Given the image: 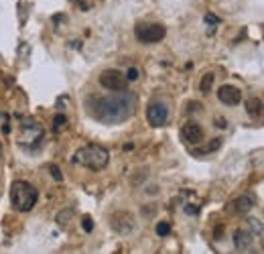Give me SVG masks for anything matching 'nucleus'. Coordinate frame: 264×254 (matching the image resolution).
I'll list each match as a JSON object with an SVG mask.
<instances>
[{"label":"nucleus","instance_id":"nucleus-1","mask_svg":"<svg viewBox=\"0 0 264 254\" xmlns=\"http://www.w3.org/2000/svg\"><path fill=\"white\" fill-rule=\"evenodd\" d=\"M136 110V98L128 91H112V96H91L88 100V112L100 122L120 124L128 120Z\"/></svg>","mask_w":264,"mask_h":254},{"label":"nucleus","instance_id":"nucleus-2","mask_svg":"<svg viewBox=\"0 0 264 254\" xmlns=\"http://www.w3.org/2000/svg\"><path fill=\"white\" fill-rule=\"evenodd\" d=\"M71 161L75 165L88 167L91 171H102V169H106V165H108L110 153L106 151L104 146H100V145H88V146L79 148V151L71 157Z\"/></svg>","mask_w":264,"mask_h":254},{"label":"nucleus","instance_id":"nucleus-3","mask_svg":"<svg viewBox=\"0 0 264 254\" xmlns=\"http://www.w3.org/2000/svg\"><path fill=\"white\" fill-rule=\"evenodd\" d=\"M39 200V191L35 189V185H31L29 181H15L10 185V201H13V207L17 212L25 214V212H31L35 207Z\"/></svg>","mask_w":264,"mask_h":254},{"label":"nucleus","instance_id":"nucleus-4","mask_svg":"<svg viewBox=\"0 0 264 254\" xmlns=\"http://www.w3.org/2000/svg\"><path fill=\"white\" fill-rule=\"evenodd\" d=\"M167 29L158 22H139L134 27V37L144 45H153V43H160L165 39Z\"/></svg>","mask_w":264,"mask_h":254},{"label":"nucleus","instance_id":"nucleus-5","mask_svg":"<svg viewBox=\"0 0 264 254\" xmlns=\"http://www.w3.org/2000/svg\"><path fill=\"white\" fill-rule=\"evenodd\" d=\"M98 82L108 91H126L128 90V79H126V75L122 72H118V69H106V72H102Z\"/></svg>","mask_w":264,"mask_h":254},{"label":"nucleus","instance_id":"nucleus-6","mask_svg":"<svg viewBox=\"0 0 264 254\" xmlns=\"http://www.w3.org/2000/svg\"><path fill=\"white\" fill-rule=\"evenodd\" d=\"M110 228L116 234L128 236L136 230V218L130 212H114L110 216Z\"/></svg>","mask_w":264,"mask_h":254},{"label":"nucleus","instance_id":"nucleus-7","mask_svg":"<svg viewBox=\"0 0 264 254\" xmlns=\"http://www.w3.org/2000/svg\"><path fill=\"white\" fill-rule=\"evenodd\" d=\"M146 120L151 126L155 128H160V126H165L169 122V108L167 104L163 102H151L146 108Z\"/></svg>","mask_w":264,"mask_h":254},{"label":"nucleus","instance_id":"nucleus-8","mask_svg":"<svg viewBox=\"0 0 264 254\" xmlns=\"http://www.w3.org/2000/svg\"><path fill=\"white\" fill-rule=\"evenodd\" d=\"M217 100H220L222 104H226V106H238L240 100H242V91H240L236 86L226 84L217 90Z\"/></svg>","mask_w":264,"mask_h":254},{"label":"nucleus","instance_id":"nucleus-9","mask_svg":"<svg viewBox=\"0 0 264 254\" xmlns=\"http://www.w3.org/2000/svg\"><path fill=\"white\" fill-rule=\"evenodd\" d=\"M181 136H183V141L189 143V145H199L205 134H203V128L197 122H187V124H183Z\"/></svg>","mask_w":264,"mask_h":254},{"label":"nucleus","instance_id":"nucleus-10","mask_svg":"<svg viewBox=\"0 0 264 254\" xmlns=\"http://www.w3.org/2000/svg\"><path fill=\"white\" fill-rule=\"evenodd\" d=\"M234 246H236V250H246V248L252 246V234L248 232V230H236Z\"/></svg>","mask_w":264,"mask_h":254},{"label":"nucleus","instance_id":"nucleus-11","mask_svg":"<svg viewBox=\"0 0 264 254\" xmlns=\"http://www.w3.org/2000/svg\"><path fill=\"white\" fill-rule=\"evenodd\" d=\"M252 207H254V200L250 195H242V198H236L234 203H232V210L236 214H248Z\"/></svg>","mask_w":264,"mask_h":254},{"label":"nucleus","instance_id":"nucleus-12","mask_svg":"<svg viewBox=\"0 0 264 254\" xmlns=\"http://www.w3.org/2000/svg\"><path fill=\"white\" fill-rule=\"evenodd\" d=\"M262 108H264V104H262L260 98H250V100L246 102V112L250 114L252 118L262 116Z\"/></svg>","mask_w":264,"mask_h":254},{"label":"nucleus","instance_id":"nucleus-13","mask_svg":"<svg viewBox=\"0 0 264 254\" xmlns=\"http://www.w3.org/2000/svg\"><path fill=\"white\" fill-rule=\"evenodd\" d=\"M71 216H73V210H61L59 214L55 216V222H57V226H61V228H67L70 226V222H71Z\"/></svg>","mask_w":264,"mask_h":254},{"label":"nucleus","instance_id":"nucleus-14","mask_svg":"<svg viewBox=\"0 0 264 254\" xmlns=\"http://www.w3.org/2000/svg\"><path fill=\"white\" fill-rule=\"evenodd\" d=\"M213 79H215V75L210 72V73H205L203 77H201V82H199V90L203 91V94H210V90H211V86H213Z\"/></svg>","mask_w":264,"mask_h":254},{"label":"nucleus","instance_id":"nucleus-15","mask_svg":"<svg viewBox=\"0 0 264 254\" xmlns=\"http://www.w3.org/2000/svg\"><path fill=\"white\" fill-rule=\"evenodd\" d=\"M157 234L158 236H169L171 234V224L169 222H158L157 224Z\"/></svg>","mask_w":264,"mask_h":254},{"label":"nucleus","instance_id":"nucleus-16","mask_svg":"<svg viewBox=\"0 0 264 254\" xmlns=\"http://www.w3.org/2000/svg\"><path fill=\"white\" fill-rule=\"evenodd\" d=\"M53 126H55V130H61L67 126V118L63 116V114H57V116L53 118Z\"/></svg>","mask_w":264,"mask_h":254},{"label":"nucleus","instance_id":"nucleus-17","mask_svg":"<svg viewBox=\"0 0 264 254\" xmlns=\"http://www.w3.org/2000/svg\"><path fill=\"white\" fill-rule=\"evenodd\" d=\"M139 69H136V67H130L128 69V72H126V79H128V82H136V79H139Z\"/></svg>","mask_w":264,"mask_h":254},{"label":"nucleus","instance_id":"nucleus-18","mask_svg":"<svg viewBox=\"0 0 264 254\" xmlns=\"http://www.w3.org/2000/svg\"><path fill=\"white\" fill-rule=\"evenodd\" d=\"M82 226H84L86 232H91V230H94V222H91V218H89V216H86L84 220H82Z\"/></svg>","mask_w":264,"mask_h":254},{"label":"nucleus","instance_id":"nucleus-19","mask_svg":"<svg viewBox=\"0 0 264 254\" xmlns=\"http://www.w3.org/2000/svg\"><path fill=\"white\" fill-rule=\"evenodd\" d=\"M49 169H51V175H53V177H55L57 181H61V179H63V175H61L59 167H55V165H53V167H49Z\"/></svg>","mask_w":264,"mask_h":254},{"label":"nucleus","instance_id":"nucleus-20","mask_svg":"<svg viewBox=\"0 0 264 254\" xmlns=\"http://www.w3.org/2000/svg\"><path fill=\"white\" fill-rule=\"evenodd\" d=\"M205 20H208V25H217V22H220L213 15H208V17H205Z\"/></svg>","mask_w":264,"mask_h":254},{"label":"nucleus","instance_id":"nucleus-21","mask_svg":"<svg viewBox=\"0 0 264 254\" xmlns=\"http://www.w3.org/2000/svg\"><path fill=\"white\" fill-rule=\"evenodd\" d=\"M215 126H220V128H224V126H226V118H215Z\"/></svg>","mask_w":264,"mask_h":254},{"label":"nucleus","instance_id":"nucleus-22","mask_svg":"<svg viewBox=\"0 0 264 254\" xmlns=\"http://www.w3.org/2000/svg\"><path fill=\"white\" fill-rule=\"evenodd\" d=\"M0 157H2V145H0Z\"/></svg>","mask_w":264,"mask_h":254}]
</instances>
